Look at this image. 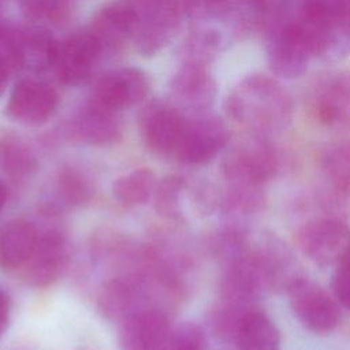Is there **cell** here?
Instances as JSON below:
<instances>
[{
  "instance_id": "obj_27",
  "label": "cell",
  "mask_w": 350,
  "mask_h": 350,
  "mask_svg": "<svg viewBox=\"0 0 350 350\" xmlns=\"http://www.w3.org/2000/svg\"><path fill=\"white\" fill-rule=\"evenodd\" d=\"M183 186V179L176 175H168L157 182L153 193V205L160 216L167 219H175L179 216V200Z\"/></svg>"
},
{
  "instance_id": "obj_34",
  "label": "cell",
  "mask_w": 350,
  "mask_h": 350,
  "mask_svg": "<svg viewBox=\"0 0 350 350\" xmlns=\"http://www.w3.org/2000/svg\"><path fill=\"white\" fill-rule=\"evenodd\" d=\"M10 313H11V302L8 294L0 287V339L4 335L8 323H10Z\"/></svg>"
},
{
  "instance_id": "obj_16",
  "label": "cell",
  "mask_w": 350,
  "mask_h": 350,
  "mask_svg": "<svg viewBox=\"0 0 350 350\" xmlns=\"http://www.w3.org/2000/svg\"><path fill=\"white\" fill-rule=\"evenodd\" d=\"M170 93L180 105L204 111L215 100L216 85L205 66L183 64L171 79Z\"/></svg>"
},
{
  "instance_id": "obj_19",
  "label": "cell",
  "mask_w": 350,
  "mask_h": 350,
  "mask_svg": "<svg viewBox=\"0 0 350 350\" xmlns=\"http://www.w3.org/2000/svg\"><path fill=\"white\" fill-rule=\"evenodd\" d=\"M237 350H280V331L262 310L247 309L234 331Z\"/></svg>"
},
{
  "instance_id": "obj_18",
  "label": "cell",
  "mask_w": 350,
  "mask_h": 350,
  "mask_svg": "<svg viewBox=\"0 0 350 350\" xmlns=\"http://www.w3.org/2000/svg\"><path fill=\"white\" fill-rule=\"evenodd\" d=\"M38 235L34 226L22 217L8 220L0 227V271L22 268L31 256Z\"/></svg>"
},
{
  "instance_id": "obj_17",
  "label": "cell",
  "mask_w": 350,
  "mask_h": 350,
  "mask_svg": "<svg viewBox=\"0 0 350 350\" xmlns=\"http://www.w3.org/2000/svg\"><path fill=\"white\" fill-rule=\"evenodd\" d=\"M72 137L89 145L113 144L122 134V124L116 112L98 108L90 103L71 120Z\"/></svg>"
},
{
  "instance_id": "obj_9",
  "label": "cell",
  "mask_w": 350,
  "mask_h": 350,
  "mask_svg": "<svg viewBox=\"0 0 350 350\" xmlns=\"http://www.w3.org/2000/svg\"><path fill=\"white\" fill-rule=\"evenodd\" d=\"M59 107L57 92L44 81L21 79L11 90L5 113L25 126H40L49 120Z\"/></svg>"
},
{
  "instance_id": "obj_5",
  "label": "cell",
  "mask_w": 350,
  "mask_h": 350,
  "mask_svg": "<svg viewBox=\"0 0 350 350\" xmlns=\"http://www.w3.org/2000/svg\"><path fill=\"white\" fill-rule=\"evenodd\" d=\"M230 131L216 116L198 115L186 119L174 156L187 164H206L228 144Z\"/></svg>"
},
{
  "instance_id": "obj_6",
  "label": "cell",
  "mask_w": 350,
  "mask_h": 350,
  "mask_svg": "<svg viewBox=\"0 0 350 350\" xmlns=\"http://www.w3.org/2000/svg\"><path fill=\"white\" fill-rule=\"evenodd\" d=\"M148 92L149 78L145 71L138 67H120L105 72L96 81L89 103L118 113L141 103Z\"/></svg>"
},
{
  "instance_id": "obj_4",
  "label": "cell",
  "mask_w": 350,
  "mask_h": 350,
  "mask_svg": "<svg viewBox=\"0 0 350 350\" xmlns=\"http://www.w3.org/2000/svg\"><path fill=\"white\" fill-rule=\"evenodd\" d=\"M297 242L313 264L335 267L350 250V227L338 217H319L299 230Z\"/></svg>"
},
{
  "instance_id": "obj_35",
  "label": "cell",
  "mask_w": 350,
  "mask_h": 350,
  "mask_svg": "<svg viewBox=\"0 0 350 350\" xmlns=\"http://www.w3.org/2000/svg\"><path fill=\"white\" fill-rule=\"evenodd\" d=\"M8 67L4 64L3 60H0V96L4 93L7 82H8V75H10Z\"/></svg>"
},
{
  "instance_id": "obj_30",
  "label": "cell",
  "mask_w": 350,
  "mask_h": 350,
  "mask_svg": "<svg viewBox=\"0 0 350 350\" xmlns=\"http://www.w3.org/2000/svg\"><path fill=\"white\" fill-rule=\"evenodd\" d=\"M168 350H206L205 332L198 324L185 321L171 332Z\"/></svg>"
},
{
  "instance_id": "obj_13",
  "label": "cell",
  "mask_w": 350,
  "mask_h": 350,
  "mask_svg": "<svg viewBox=\"0 0 350 350\" xmlns=\"http://www.w3.org/2000/svg\"><path fill=\"white\" fill-rule=\"evenodd\" d=\"M268 64L282 78L301 77L309 64L312 53L295 29L294 23L279 30L268 44Z\"/></svg>"
},
{
  "instance_id": "obj_20",
  "label": "cell",
  "mask_w": 350,
  "mask_h": 350,
  "mask_svg": "<svg viewBox=\"0 0 350 350\" xmlns=\"http://www.w3.org/2000/svg\"><path fill=\"white\" fill-rule=\"evenodd\" d=\"M57 41L49 29L29 25L21 27L19 70L41 72L55 63Z\"/></svg>"
},
{
  "instance_id": "obj_39",
  "label": "cell",
  "mask_w": 350,
  "mask_h": 350,
  "mask_svg": "<svg viewBox=\"0 0 350 350\" xmlns=\"http://www.w3.org/2000/svg\"><path fill=\"white\" fill-rule=\"evenodd\" d=\"M0 1H1V0H0Z\"/></svg>"
},
{
  "instance_id": "obj_22",
  "label": "cell",
  "mask_w": 350,
  "mask_h": 350,
  "mask_svg": "<svg viewBox=\"0 0 350 350\" xmlns=\"http://www.w3.org/2000/svg\"><path fill=\"white\" fill-rule=\"evenodd\" d=\"M37 167V157L25 141L12 134L0 137V170L12 178H25Z\"/></svg>"
},
{
  "instance_id": "obj_1",
  "label": "cell",
  "mask_w": 350,
  "mask_h": 350,
  "mask_svg": "<svg viewBox=\"0 0 350 350\" xmlns=\"http://www.w3.org/2000/svg\"><path fill=\"white\" fill-rule=\"evenodd\" d=\"M227 111L238 122L258 131H268L282 127L290 119L291 101L275 79L252 74L232 89L227 98Z\"/></svg>"
},
{
  "instance_id": "obj_29",
  "label": "cell",
  "mask_w": 350,
  "mask_h": 350,
  "mask_svg": "<svg viewBox=\"0 0 350 350\" xmlns=\"http://www.w3.org/2000/svg\"><path fill=\"white\" fill-rule=\"evenodd\" d=\"M57 189L62 197L71 205H82L90 201L93 196L90 179L75 168H64L60 171Z\"/></svg>"
},
{
  "instance_id": "obj_33",
  "label": "cell",
  "mask_w": 350,
  "mask_h": 350,
  "mask_svg": "<svg viewBox=\"0 0 350 350\" xmlns=\"http://www.w3.org/2000/svg\"><path fill=\"white\" fill-rule=\"evenodd\" d=\"M227 0H183L185 10L193 16H209L224 8Z\"/></svg>"
},
{
  "instance_id": "obj_26",
  "label": "cell",
  "mask_w": 350,
  "mask_h": 350,
  "mask_svg": "<svg viewBox=\"0 0 350 350\" xmlns=\"http://www.w3.org/2000/svg\"><path fill=\"white\" fill-rule=\"evenodd\" d=\"M302 16L335 27L345 22L350 0H301Z\"/></svg>"
},
{
  "instance_id": "obj_23",
  "label": "cell",
  "mask_w": 350,
  "mask_h": 350,
  "mask_svg": "<svg viewBox=\"0 0 350 350\" xmlns=\"http://www.w3.org/2000/svg\"><path fill=\"white\" fill-rule=\"evenodd\" d=\"M156 186L154 172L148 168H139L118 178L112 186V193L120 204L135 206L145 204L153 196Z\"/></svg>"
},
{
  "instance_id": "obj_11",
  "label": "cell",
  "mask_w": 350,
  "mask_h": 350,
  "mask_svg": "<svg viewBox=\"0 0 350 350\" xmlns=\"http://www.w3.org/2000/svg\"><path fill=\"white\" fill-rule=\"evenodd\" d=\"M170 339L168 319L154 309L135 310L119 328L120 350H168Z\"/></svg>"
},
{
  "instance_id": "obj_7",
  "label": "cell",
  "mask_w": 350,
  "mask_h": 350,
  "mask_svg": "<svg viewBox=\"0 0 350 350\" xmlns=\"http://www.w3.org/2000/svg\"><path fill=\"white\" fill-rule=\"evenodd\" d=\"M101 44L88 30H78L57 42L53 67L59 79L70 86L88 82L103 52Z\"/></svg>"
},
{
  "instance_id": "obj_21",
  "label": "cell",
  "mask_w": 350,
  "mask_h": 350,
  "mask_svg": "<svg viewBox=\"0 0 350 350\" xmlns=\"http://www.w3.org/2000/svg\"><path fill=\"white\" fill-rule=\"evenodd\" d=\"M138 290L127 278H116L107 282L98 294V309L111 321H123L134 313Z\"/></svg>"
},
{
  "instance_id": "obj_2",
  "label": "cell",
  "mask_w": 350,
  "mask_h": 350,
  "mask_svg": "<svg viewBox=\"0 0 350 350\" xmlns=\"http://www.w3.org/2000/svg\"><path fill=\"white\" fill-rule=\"evenodd\" d=\"M287 297L294 316L310 332L328 334L339 325V302L312 279H293L287 286Z\"/></svg>"
},
{
  "instance_id": "obj_31",
  "label": "cell",
  "mask_w": 350,
  "mask_h": 350,
  "mask_svg": "<svg viewBox=\"0 0 350 350\" xmlns=\"http://www.w3.org/2000/svg\"><path fill=\"white\" fill-rule=\"evenodd\" d=\"M19 38L21 27L0 22V60L11 72L19 71Z\"/></svg>"
},
{
  "instance_id": "obj_38",
  "label": "cell",
  "mask_w": 350,
  "mask_h": 350,
  "mask_svg": "<svg viewBox=\"0 0 350 350\" xmlns=\"http://www.w3.org/2000/svg\"><path fill=\"white\" fill-rule=\"evenodd\" d=\"M256 3H261V4H271L272 0H254Z\"/></svg>"
},
{
  "instance_id": "obj_28",
  "label": "cell",
  "mask_w": 350,
  "mask_h": 350,
  "mask_svg": "<svg viewBox=\"0 0 350 350\" xmlns=\"http://www.w3.org/2000/svg\"><path fill=\"white\" fill-rule=\"evenodd\" d=\"M220 45V36L213 30H198L191 34L183 46L185 63L205 66L217 52Z\"/></svg>"
},
{
  "instance_id": "obj_37",
  "label": "cell",
  "mask_w": 350,
  "mask_h": 350,
  "mask_svg": "<svg viewBox=\"0 0 350 350\" xmlns=\"http://www.w3.org/2000/svg\"><path fill=\"white\" fill-rule=\"evenodd\" d=\"M345 23L347 25V31H349V34H350V8H349V12H347V15H346Z\"/></svg>"
},
{
  "instance_id": "obj_10",
  "label": "cell",
  "mask_w": 350,
  "mask_h": 350,
  "mask_svg": "<svg viewBox=\"0 0 350 350\" xmlns=\"http://www.w3.org/2000/svg\"><path fill=\"white\" fill-rule=\"evenodd\" d=\"M276 170L278 159L272 146L260 138L239 145L224 164L228 178L247 189L269 180Z\"/></svg>"
},
{
  "instance_id": "obj_3",
  "label": "cell",
  "mask_w": 350,
  "mask_h": 350,
  "mask_svg": "<svg viewBox=\"0 0 350 350\" xmlns=\"http://www.w3.org/2000/svg\"><path fill=\"white\" fill-rule=\"evenodd\" d=\"M179 25V0H141L133 33L135 49L145 57L154 56L174 40Z\"/></svg>"
},
{
  "instance_id": "obj_24",
  "label": "cell",
  "mask_w": 350,
  "mask_h": 350,
  "mask_svg": "<svg viewBox=\"0 0 350 350\" xmlns=\"http://www.w3.org/2000/svg\"><path fill=\"white\" fill-rule=\"evenodd\" d=\"M19 7L29 25L48 29L68 15L70 0H21Z\"/></svg>"
},
{
  "instance_id": "obj_36",
  "label": "cell",
  "mask_w": 350,
  "mask_h": 350,
  "mask_svg": "<svg viewBox=\"0 0 350 350\" xmlns=\"http://www.w3.org/2000/svg\"><path fill=\"white\" fill-rule=\"evenodd\" d=\"M5 201H7V186L5 183L0 179V212L3 211L4 205H5Z\"/></svg>"
},
{
  "instance_id": "obj_14",
  "label": "cell",
  "mask_w": 350,
  "mask_h": 350,
  "mask_svg": "<svg viewBox=\"0 0 350 350\" xmlns=\"http://www.w3.org/2000/svg\"><path fill=\"white\" fill-rule=\"evenodd\" d=\"M137 22V8L127 1H113L103 5L92 16L86 27L105 48H118L133 38Z\"/></svg>"
},
{
  "instance_id": "obj_15",
  "label": "cell",
  "mask_w": 350,
  "mask_h": 350,
  "mask_svg": "<svg viewBox=\"0 0 350 350\" xmlns=\"http://www.w3.org/2000/svg\"><path fill=\"white\" fill-rule=\"evenodd\" d=\"M314 112L328 127H350V75H329L319 85L314 94Z\"/></svg>"
},
{
  "instance_id": "obj_32",
  "label": "cell",
  "mask_w": 350,
  "mask_h": 350,
  "mask_svg": "<svg viewBox=\"0 0 350 350\" xmlns=\"http://www.w3.org/2000/svg\"><path fill=\"white\" fill-rule=\"evenodd\" d=\"M332 294L336 301L350 310V250L347 256L335 265L331 279Z\"/></svg>"
},
{
  "instance_id": "obj_8",
  "label": "cell",
  "mask_w": 350,
  "mask_h": 350,
  "mask_svg": "<svg viewBox=\"0 0 350 350\" xmlns=\"http://www.w3.org/2000/svg\"><path fill=\"white\" fill-rule=\"evenodd\" d=\"M186 118L172 105L152 100L138 112L137 124L142 142L159 154H174Z\"/></svg>"
},
{
  "instance_id": "obj_25",
  "label": "cell",
  "mask_w": 350,
  "mask_h": 350,
  "mask_svg": "<svg viewBox=\"0 0 350 350\" xmlns=\"http://www.w3.org/2000/svg\"><path fill=\"white\" fill-rule=\"evenodd\" d=\"M323 171L336 190L350 191V142H340L325 150Z\"/></svg>"
},
{
  "instance_id": "obj_12",
  "label": "cell",
  "mask_w": 350,
  "mask_h": 350,
  "mask_svg": "<svg viewBox=\"0 0 350 350\" xmlns=\"http://www.w3.org/2000/svg\"><path fill=\"white\" fill-rule=\"evenodd\" d=\"M67 261V246L62 234L49 231L38 235L36 247L23 265V279L34 287L52 284Z\"/></svg>"
}]
</instances>
